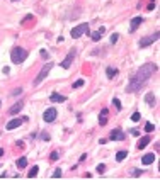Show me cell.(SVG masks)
<instances>
[{
  "instance_id": "cell-1",
  "label": "cell",
  "mask_w": 160,
  "mask_h": 180,
  "mask_svg": "<svg viewBox=\"0 0 160 180\" xmlns=\"http://www.w3.org/2000/svg\"><path fill=\"white\" fill-rule=\"evenodd\" d=\"M157 70H159L157 65H152V63L143 65L142 68L135 73V76L131 78V82H129V85H128V92H136V90H140L143 85L148 82V78L157 72Z\"/></svg>"
},
{
  "instance_id": "cell-2",
  "label": "cell",
  "mask_w": 160,
  "mask_h": 180,
  "mask_svg": "<svg viewBox=\"0 0 160 180\" xmlns=\"http://www.w3.org/2000/svg\"><path fill=\"white\" fill-rule=\"evenodd\" d=\"M26 58H27V51L22 49V48H14V49L10 51V60H12V63H16V65L22 63Z\"/></svg>"
},
{
  "instance_id": "cell-3",
  "label": "cell",
  "mask_w": 160,
  "mask_h": 180,
  "mask_svg": "<svg viewBox=\"0 0 160 180\" xmlns=\"http://www.w3.org/2000/svg\"><path fill=\"white\" fill-rule=\"evenodd\" d=\"M51 68H53V63H46V65L41 68V72L37 73V76H36V80H34V85H39V83L48 76V73L51 72Z\"/></svg>"
},
{
  "instance_id": "cell-4",
  "label": "cell",
  "mask_w": 160,
  "mask_h": 180,
  "mask_svg": "<svg viewBox=\"0 0 160 180\" xmlns=\"http://www.w3.org/2000/svg\"><path fill=\"white\" fill-rule=\"evenodd\" d=\"M85 32H89V24H78L77 27L71 29V37H80Z\"/></svg>"
},
{
  "instance_id": "cell-5",
  "label": "cell",
  "mask_w": 160,
  "mask_h": 180,
  "mask_svg": "<svg viewBox=\"0 0 160 180\" xmlns=\"http://www.w3.org/2000/svg\"><path fill=\"white\" fill-rule=\"evenodd\" d=\"M43 119H44L46 122H53L54 119H56V109H54V107L46 109L44 114H43Z\"/></svg>"
},
{
  "instance_id": "cell-6",
  "label": "cell",
  "mask_w": 160,
  "mask_h": 180,
  "mask_svg": "<svg viewBox=\"0 0 160 180\" xmlns=\"http://www.w3.org/2000/svg\"><path fill=\"white\" fill-rule=\"evenodd\" d=\"M27 117H17V119H10L9 122H7V129L9 131H12V129H16V127H19L24 121H26Z\"/></svg>"
},
{
  "instance_id": "cell-7",
  "label": "cell",
  "mask_w": 160,
  "mask_h": 180,
  "mask_svg": "<svg viewBox=\"0 0 160 180\" xmlns=\"http://www.w3.org/2000/svg\"><path fill=\"white\" fill-rule=\"evenodd\" d=\"M157 39H159V32H155L153 36H146L145 39H142V41H140V46H142V48H146V46H150L152 43H155Z\"/></svg>"
},
{
  "instance_id": "cell-8",
  "label": "cell",
  "mask_w": 160,
  "mask_h": 180,
  "mask_svg": "<svg viewBox=\"0 0 160 180\" xmlns=\"http://www.w3.org/2000/svg\"><path fill=\"white\" fill-rule=\"evenodd\" d=\"M73 58H75V51H70V53H68V56H67V58H65V60L60 63V65H61V68L68 70V68L71 66V63H73Z\"/></svg>"
},
{
  "instance_id": "cell-9",
  "label": "cell",
  "mask_w": 160,
  "mask_h": 180,
  "mask_svg": "<svg viewBox=\"0 0 160 180\" xmlns=\"http://www.w3.org/2000/svg\"><path fill=\"white\" fill-rule=\"evenodd\" d=\"M111 139H114V141H123V139H125V133H123L121 129H114V131H111Z\"/></svg>"
},
{
  "instance_id": "cell-10",
  "label": "cell",
  "mask_w": 160,
  "mask_h": 180,
  "mask_svg": "<svg viewBox=\"0 0 160 180\" xmlns=\"http://www.w3.org/2000/svg\"><path fill=\"white\" fill-rule=\"evenodd\" d=\"M22 107H24V104H22V102H17V104H14L12 107L9 109V114H10V116H16V114H19V112L22 110Z\"/></svg>"
},
{
  "instance_id": "cell-11",
  "label": "cell",
  "mask_w": 160,
  "mask_h": 180,
  "mask_svg": "<svg viewBox=\"0 0 160 180\" xmlns=\"http://www.w3.org/2000/svg\"><path fill=\"white\" fill-rule=\"evenodd\" d=\"M107 114H109L107 109H102V110H101V114H99V124H101V126H104L107 122Z\"/></svg>"
},
{
  "instance_id": "cell-12",
  "label": "cell",
  "mask_w": 160,
  "mask_h": 180,
  "mask_svg": "<svg viewBox=\"0 0 160 180\" xmlns=\"http://www.w3.org/2000/svg\"><path fill=\"white\" fill-rule=\"evenodd\" d=\"M50 100H51V102H65L67 97H65V95H60V93H51Z\"/></svg>"
},
{
  "instance_id": "cell-13",
  "label": "cell",
  "mask_w": 160,
  "mask_h": 180,
  "mask_svg": "<svg viewBox=\"0 0 160 180\" xmlns=\"http://www.w3.org/2000/svg\"><path fill=\"white\" fill-rule=\"evenodd\" d=\"M153 160H155V155L153 153H148V155H145L142 158L143 165H150V163H153Z\"/></svg>"
},
{
  "instance_id": "cell-14",
  "label": "cell",
  "mask_w": 160,
  "mask_h": 180,
  "mask_svg": "<svg viewBox=\"0 0 160 180\" xmlns=\"http://www.w3.org/2000/svg\"><path fill=\"white\" fill-rule=\"evenodd\" d=\"M143 22V19L142 17H135L133 20H131V31H136L138 29V26Z\"/></svg>"
},
{
  "instance_id": "cell-15",
  "label": "cell",
  "mask_w": 160,
  "mask_h": 180,
  "mask_svg": "<svg viewBox=\"0 0 160 180\" xmlns=\"http://www.w3.org/2000/svg\"><path fill=\"white\" fill-rule=\"evenodd\" d=\"M148 143H150V138H148V136H145V138H142V139L138 141V148H140V150H143V148H145Z\"/></svg>"
},
{
  "instance_id": "cell-16",
  "label": "cell",
  "mask_w": 160,
  "mask_h": 180,
  "mask_svg": "<svg viewBox=\"0 0 160 180\" xmlns=\"http://www.w3.org/2000/svg\"><path fill=\"white\" fill-rule=\"evenodd\" d=\"M17 166L19 168H26V166H27V158H26V156H20L17 160Z\"/></svg>"
},
{
  "instance_id": "cell-17",
  "label": "cell",
  "mask_w": 160,
  "mask_h": 180,
  "mask_svg": "<svg viewBox=\"0 0 160 180\" xmlns=\"http://www.w3.org/2000/svg\"><path fill=\"white\" fill-rule=\"evenodd\" d=\"M102 32H104V27H101L99 31H95V32L92 34V39H94V41H99V39H101V36H102Z\"/></svg>"
},
{
  "instance_id": "cell-18",
  "label": "cell",
  "mask_w": 160,
  "mask_h": 180,
  "mask_svg": "<svg viewBox=\"0 0 160 180\" xmlns=\"http://www.w3.org/2000/svg\"><path fill=\"white\" fill-rule=\"evenodd\" d=\"M37 172H39V166H33V168H31V172L27 173V177H29V179H34L36 175H37Z\"/></svg>"
},
{
  "instance_id": "cell-19",
  "label": "cell",
  "mask_w": 160,
  "mask_h": 180,
  "mask_svg": "<svg viewBox=\"0 0 160 180\" xmlns=\"http://www.w3.org/2000/svg\"><path fill=\"white\" fill-rule=\"evenodd\" d=\"M126 156H128V151H118V155H116V160H118V162H121V160H125Z\"/></svg>"
},
{
  "instance_id": "cell-20",
  "label": "cell",
  "mask_w": 160,
  "mask_h": 180,
  "mask_svg": "<svg viewBox=\"0 0 160 180\" xmlns=\"http://www.w3.org/2000/svg\"><path fill=\"white\" fill-rule=\"evenodd\" d=\"M145 100H146V104H148V106H153V93H146Z\"/></svg>"
},
{
  "instance_id": "cell-21",
  "label": "cell",
  "mask_w": 160,
  "mask_h": 180,
  "mask_svg": "<svg viewBox=\"0 0 160 180\" xmlns=\"http://www.w3.org/2000/svg\"><path fill=\"white\" fill-rule=\"evenodd\" d=\"M107 76H109V78H112V76H116V75H118V70H114V68H107Z\"/></svg>"
},
{
  "instance_id": "cell-22",
  "label": "cell",
  "mask_w": 160,
  "mask_h": 180,
  "mask_svg": "<svg viewBox=\"0 0 160 180\" xmlns=\"http://www.w3.org/2000/svg\"><path fill=\"white\" fill-rule=\"evenodd\" d=\"M140 119H142V116H140V112H135V114L131 116V121H133V122H138Z\"/></svg>"
},
{
  "instance_id": "cell-23",
  "label": "cell",
  "mask_w": 160,
  "mask_h": 180,
  "mask_svg": "<svg viewBox=\"0 0 160 180\" xmlns=\"http://www.w3.org/2000/svg\"><path fill=\"white\" fill-rule=\"evenodd\" d=\"M153 129H155V126H153V124L146 122V126H145V131H146V133H150V131H153Z\"/></svg>"
},
{
  "instance_id": "cell-24",
  "label": "cell",
  "mask_w": 160,
  "mask_h": 180,
  "mask_svg": "<svg viewBox=\"0 0 160 180\" xmlns=\"http://www.w3.org/2000/svg\"><path fill=\"white\" fill-rule=\"evenodd\" d=\"M112 104L116 106V109H118V110H121V102H119V99H114V100H112Z\"/></svg>"
},
{
  "instance_id": "cell-25",
  "label": "cell",
  "mask_w": 160,
  "mask_h": 180,
  "mask_svg": "<svg viewBox=\"0 0 160 180\" xmlns=\"http://www.w3.org/2000/svg\"><path fill=\"white\" fill-rule=\"evenodd\" d=\"M51 177H53V179H60V177H61V170H60V168H58V170H54V173L51 175Z\"/></svg>"
},
{
  "instance_id": "cell-26",
  "label": "cell",
  "mask_w": 160,
  "mask_h": 180,
  "mask_svg": "<svg viewBox=\"0 0 160 180\" xmlns=\"http://www.w3.org/2000/svg\"><path fill=\"white\" fill-rule=\"evenodd\" d=\"M84 85V80H77L75 83H73V89H78V87H82Z\"/></svg>"
},
{
  "instance_id": "cell-27",
  "label": "cell",
  "mask_w": 160,
  "mask_h": 180,
  "mask_svg": "<svg viewBox=\"0 0 160 180\" xmlns=\"http://www.w3.org/2000/svg\"><path fill=\"white\" fill-rule=\"evenodd\" d=\"M50 160H51V162H56V160H58V153H56V151H53V153H51Z\"/></svg>"
},
{
  "instance_id": "cell-28",
  "label": "cell",
  "mask_w": 160,
  "mask_h": 180,
  "mask_svg": "<svg viewBox=\"0 0 160 180\" xmlns=\"http://www.w3.org/2000/svg\"><path fill=\"white\" fill-rule=\"evenodd\" d=\"M104 170H106V166H104V165H97V172H99V173H102Z\"/></svg>"
},
{
  "instance_id": "cell-29",
  "label": "cell",
  "mask_w": 160,
  "mask_h": 180,
  "mask_svg": "<svg viewBox=\"0 0 160 180\" xmlns=\"http://www.w3.org/2000/svg\"><path fill=\"white\" fill-rule=\"evenodd\" d=\"M143 172L142 170H135V172H133V177H135V179H136V177H140V175H142Z\"/></svg>"
},
{
  "instance_id": "cell-30",
  "label": "cell",
  "mask_w": 160,
  "mask_h": 180,
  "mask_svg": "<svg viewBox=\"0 0 160 180\" xmlns=\"http://www.w3.org/2000/svg\"><path fill=\"white\" fill-rule=\"evenodd\" d=\"M118 34H112V36H111V43H112V44H114V43H116V41H118Z\"/></svg>"
},
{
  "instance_id": "cell-31",
  "label": "cell",
  "mask_w": 160,
  "mask_h": 180,
  "mask_svg": "<svg viewBox=\"0 0 160 180\" xmlns=\"http://www.w3.org/2000/svg\"><path fill=\"white\" fill-rule=\"evenodd\" d=\"M41 56H43V58H48L50 54H48V51H46V49H41Z\"/></svg>"
},
{
  "instance_id": "cell-32",
  "label": "cell",
  "mask_w": 160,
  "mask_h": 180,
  "mask_svg": "<svg viewBox=\"0 0 160 180\" xmlns=\"http://www.w3.org/2000/svg\"><path fill=\"white\" fill-rule=\"evenodd\" d=\"M20 92H22V90H20V89H16V90H14V92H12V95H19Z\"/></svg>"
},
{
  "instance_id": "cell-33",
  "label": "cell",
  "mask_w": 160,
  "mask_h": 180,
  "mask_svg": "<svg viewBox=\"0 0 160 180\" xmlns=\"http://www.w3.org/2000/svg\"><path fill=\"white\" fill-rule=\"evenodd\" d=\"M131 134H133V136H138V134H140V131H136V129H133V131H131Z\"/></svg>"
},
{
  "instance_id": "cell-34",
  "label": "cell",
  "mask_w": 160,
  "mask_h": 180,
  "mask_svg": "<svg viewBox=\"0 0 160 180\" xmlns=\"http://www.w3.org/2000/svg\"><path fill=\"white\" fill-rule=\"evenodd\" d=\"M2 155H3V150H2V148H0V156H2Z\"/></svg>"
},
{
  "instance_id": "cell-35",
  "label": "cell",
  "mask_w": 160,
  "mask_h": 180,
  "mask_svg": "<svg viewBox=\"0 0 160 180\" xmlns=\"http://www.w3.org/2000/svg\"><path fill=\"white\" fill-rule=\"evenodd\" d=\"M0 106H2V102H0Z\"/></svg>"
},
{
  "instance_id": "cell-36",
  "label": "cell",
  "mask_w": 160,
  "mask_h": 180,
  "mask_svg": "<svg viewBox=\"0 0 160 180\" xmlns=\"http://www.w3.org/2000/svg\"><path fill=\"white\" fill-rule=\"evenodd\" d=\"M14 2H16V0H14Z\"/></svg>"
}]
</instances>
